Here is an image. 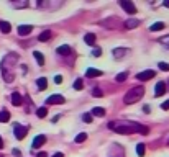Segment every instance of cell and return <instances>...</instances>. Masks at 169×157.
Returning <instances> with one entry per match:
<instances>
[{"label":"cell","instance_id":"cell-13","mask_svg":"<svg viewBox=\"0 0 169 157\" xmlns=\"http://www.w3.org/2000/svg\"><path fill=\"white\" fill-rule=\"evenodd\" d=\"M86 75L87 77H100V75H103V72L102 70H97V69H87L86 70Z\"/></svg>","mask_w":169,"mask_h":157},{"label":"cell","instance_id":"cell-39","mask_svg":"<svg viewBox=\"0 0 169 157\" xmlns=\"http://www.w3.org/2000/svg\"><path fill=\"white\" fill-rule=\"evenodd\" d=\"M53 157H64V154H62V152H56Z\"/></svg>","mask_w":169,"mask_h":157},{"label":"cell","instance_id":"cell-44","mask_svg":"<svg viewBox=\"0 0 169 157\" xmlns=\"http://www.w3.org/2000/svg\"><path fill=\"white\" fill-rule=\"evenodd\" d=\"M168 85H169V82H168Z\"/></svg>","mask_w":169,"mask_h":157},{"label":"cell","instance_id":"cell-42","mask_svg":"<svg viewBox=\"0 0 169 157\" xmlns=\"http://www.w3.org/2000/svg\"><path fill=\"white\" fill-rule=\"evenodd\" d=\"M4 147V139H2V137H0V149Z\"/></svg>","mask_w":169,"mask_h":157},{"label":"cell","instance_id":"cell-12","mask_svg":"<svg viewBox=\"0 0 169 157\" xmlns=\"http://www.w3.org/2000/svg\"><path fill=\"white\" fill-rule=\"evenodd\" d=\"M58 54H61V56H69L71 53H72V49H71V46H67V44H62V46H59L58 49Z\"/></svg>","mask_w":169,"mask_h":157},{"label":"cell","instance_id":"cell-41","mask_svg":"<svg viewBox=\"0 0 169 157\" xmlns=\"http://www.w3.org/2000/svg\"><path fill=\"white\" fill-rule=\"evenodd\" d=\"M164 7H166V8H169V0H164Z\"/></svg>","mask_w":169,"mask_h":157},{"label":"cell","instance_id":"cell-26","mask_svg":"<svg viewBox=\"0 0 169 157\" xmlns=\"http://www.w3.org/2000/svg\"><path fill=\"white\" fill-rule=\"evenodd\" d=\"M136 154H138L140 157L144 156V144H141V142H140V144L136 146Z\"/></svg>","mask_w":169,"mask_h":157},{"label":"cell","instance_id":"cell-14","mask_svg":"<svg viewBox=\"0 0 169 157\" xmlns=\"http://www.w3.org/2000/svg\"><path fill=\"white\" fill-rule=\"evenodd\" d=\"M95 34L94 33H87L86 36H84V41H86V44H89V46H94L95 44Z\"/></svg>","mask_w":169,"mask_h":157},{"label":"cell","instance_id":"cell-17","mask_svg":"<svg viewBox=\"0 0 169 157\" xmlns=\"http://www.w3.org/2000/svg\"><path fill=\"white\" fill-rule=\"evenodd\" d=\"M12 103L15 105V107H20L21 105V95L18 92H13L12 93Z\"/></svg>","mask_w":169,"mask_h":157},{"label":"cell","instance_id":"cell-38","mask_svg":"<svg viewBox=\"0 0 169 157\" xmlns=\"http://www.w3.org/2000/svg\"><path fill=\"white\" fill-rule=\"evenodd\" d=\"M36 157H48V154H46V152H40Z\"/></svg>","mask_w":169,"mask_h":157},{"label":"cell","instance_id":"cell-11","mask_svg":"<svg viewBox=\"0 0 169 157\" xmlns=\"http://www.w3.org/2000/svg\"><path fill=\"white\" fill-rule=\"evenodd\" d=\"M128 53V49H125V48H117V49H113V57L115 59H122L125 57Z\"/></svg>","mask_w":169,"mask_h":157},{"label":"cell","instance_id":"cell-1","mask_svg":"<svg viewBox=\"0 0 169 157\" xmlns=\"http://www.w3.org/2000/svg\"><path fill=\"white\" fill-rule=\"evenodd\" d=\"M108 128L113 129L118 134H132V132H141V134H148L149 129L143 124H138L135 121H128V120H118V121H110Z\"/></svg>","mask_w":169,"mask_h":157},{"label":"cell","instance_id":"cell-25","mask_svg":"<svg viewBox=\"0 0 169 157\" xmlns=\"http://www.w3.org/2000/svg\"><path fill=\"white\" fill-rule=\"evenodd\" d=\"M127 77H128V72H120V74L117 75V82H118V83L125 82V80H127Z\"/></svg>","mask_w":169,"mask_h":157},{"label":"cell","instance_id":"cell-33","mask_svg":"<svg viewBox=\"0 0 169 157\" xmlns=\"http://www.w3.org/2000/svg\"><path fill=\"white\" fill-rule=\"evenodd\" d=\"M92 95H94V97H102L103 93H102L100 88H94V90H92Z\"/></svg>","mask_w":169,"mask_h":157},{"label":"cell","instance_id":"cell-7","mask_svg":"<svg viewBox=\"0 0 169 157\" xmlns=\"http://www.w3.org/2000/svg\"><path fill=\"white\" fill-rule=\"evenodd\" d=\"M64 102H66V98L62 95H51L46 100V105H62Z\"/></svg>","mask_w":169,"mask_h":157},{"label":"cell","instance_id":"cell-30","mask_svg":"<svg viewBox=\"0 0 169 157\" xmlns=\"http://www.w3.org/2000/svg\"><path fill=\"white\" fill-rule=\"evenodd\" d=\"M92 56H94V57H99V56H102V49H100V48H95V49L92 51Z\"/></svg>","mask_w":169,"mask_h":157},{"label":"cell","instance_id":"cell-35","mask_svg":"<svg viewBox=\"0 0 169 157\" xmlns=\"http://www.w3.org/2000/svg\"><path fill=\"white\" fill-rule=\"evenodd\" d=\"M161 108L163 110H169V100H166L164 103H161Z\"/></svg>","mask_w":169,"mask_h":157},{"label":"cell","instance_id":"cell-10","mask_svg":"<svg viewBox=\"0 0 169 157\" xmlns=\"http://www.w3.org/2000/svg\"><path fill=\"white\" fill-rule=\"evenodd\" d=\"M33 31V26L31 25H21V26H18V34L20 36H26V34H30Z\"/></svg>","mask_w":169,"mask_h":157},{"label":"cell","instance_id":"cell-19","mask_svg":"<svg viewBox=\"0 0 169 157\" xmlns=\"http://www.w3.org/2000/svg\"><path fill=\"white\" fill-rule=\"evenodd\" d=\"M49 38H51V31L49 29H46V31H43V33L38 36V39H40L41 43H46V41H49Z\"/></svg>","mask_w":169,"mask_h":157},{"label":"cell","instance_id":"cell-4","mask_svg":"<svg viewBox=\"0 0 169 157\" xmlns=\"http://www.w3.org/2000/svg\"><path fill=\"white\" fill-rule=\"evenodd\" d=\"M13 132H15V137H17L18 141H21L23 137H26V134H28V128L17 123L15 126H13Z\"/></svg>","mask_w":169,"mask_h":157},{"label":"cell","instance_id":"cell-16","mask_svg":"<svg viewBox=\"0 0 169 157\" xmlns=\"http://www.w3.org/2000/svg\"><path fill=\"white\" fill-rule=\"evenodd\" d=\"M0 31H2V33H10V31H12V25H10L8 21H0Z\"/></svg>","mask_w":169,"mask_h":157},{"label":"cell","instance_id":"cell-2","mask_svg":"<svg viewBox=\"0 0 169 157\" xmlns=\"http://www.w3.org/2000/svg\"><path fill=\"white\" fill-rule=\"evenodd\" d=\"M18 61V54L15 53H8L7 56L4 57L2 61V74H4V78L5 82H13V78H15V74H13V64L12 62H17Z\"/></svg>","mask_w":169,"mask_h":157},{"label":"cell","instance_id":"cell-18","mask_svg":"<svg viewBox=\"0 0 169 157\" xmlns=\"http://www.w3.org/2000/svg\"><path fill=\"white\" fill-rule=\"evenodd\" d=\"M33 56H35V59H36L38 66H45V56H43V54L40 53V51H35Z\"/></svg>","mask_w":169,"mask_h":157},{"label":"cell","instance_id":"cell-21","mask_svg":"<svg viewBox=\"0 0 169 157\" xmlns=\"http://www.w3.org/2000/svg\"><path fill=\"white\" fill-rule=\"evenodd\" d=\"M164 26H166V25L163 23V21H156V23H153V25L149 26V29H151V31H161Z\"/></svg>","mask_w":169,"mask_h":157},{"label":"cell","instance_id":"cell-36","mask_svg":"<svg viewBox=\"0 0 169 157\" xmlns=\"http://www.w3.org/2000/svg\"><path fill=\"white\" fill-rule=\"evenodd\" d=\"M161 43H164V44L169 48V36H166V38H161Z\"/></svg>","mask_w":169,"mask_h":157},{"label":"cell","instance_id":"cell-34","mask_svg":"<svg viewBox=\"0 0 169 157\" xmlns=\"http://www.w3.org/2000/svg\"><path fill=\"white\" fill-rule=\"evenodd\" d=\"M54 83H58V85H59V83H62V77H61V75H56V77H54Z\"/></svg>","mask_w":169,"mask_h":157},{"label":"cell","instance_id":"cell-31","mask_svg":"<svg viewBox=\"0 0 169 157\" xmlns=\"http://www.w3.org/2000/svg\"><path fill=\"white\" fill-rule=\"evenodd\" d=\"M158 66H159L161 70H169V64H168V62H159Z\"/></svg>","mask_w":169,"mask_h":157},{"label":"cell","instance_id":"cell-15","mask_svg":"<svg viewBox=\"0 0 169 157\" xmlns=\"http://www.w3.org/2000/svg\"><path fill=\"white\" fill-rule=\"evenodd\" d=\"M36 85H38V90H45L48 87V78L46 77H40L36 80Z\"/></svg>","mask_w":169,"mask_h":157},{"label":"cell","instance_id":"cell-22","mask_svg":"<svg viewBox=\"0 0 169 157\" xmlns=\"http://www.w3.org/2000/svg\"><path fill=\"white\" fill-rule=\"evenodd\" d=\"M8 121H10V113L7 110L0 111V123H8Z\"/></svg>","mask_w":169,"mask_h":157},{"label":"cell","instance_id":"cell-6","mask_svg":"<svg viewBox=\"0 0 169 157\" xmlns=\"http://www.w3.org/2000/svg\"><path fill=\"white\" fill-rule=\"evenodd\" d=\"M154 77H156V72H154V70H151V69L143 70V72H138V74H136V78H138V80H143V82H146V80H151V78H154Z\"/></svg>","mask_w":169,"mask_h":157},{"label":"cell","instance_id":"cell-37","mask_svg":"<svg viewBox=\"0 0 169 157\" xmlns=\"http://www.w3.org/2000/svg\"><path fill=\"white\" fill-rule=\"evenodd\" d=\"M143 111H144V113H149V111H151V108H149L148 105H144V107H143Z\"/></svg>","mask_w":169,"mask_h":157},{"label":"cell","instance_id":"cell-9","mask_svg":"<svg viewBox=\"0 0 169 157\" xmlns=\"http://www.w3.org/2000/svg\"><path fill=\"white\" fill-rule=\"evenodd\" d=\"M166 93V82H158L156 83V88H154V95L156 97H161V95H164Z\"/></svg>","mask_w":169,"mask_h":157},{"label":"cell","instance_id":"cell-8","mask_svg":"<svg viewBox=\"0 0 169 157\" xmlns=\"http://www.w3.org/2000/svg\"><path fill=\"white\" fill-rule=\"evenodd\" d=\"M45 142H46V136H45V134H38V136L33 139V142H31V147L38 149V147H41Z\"/></svg>","mask_w":169,"mask_h":157},{"label":"cell","instance_id":"cell-40","mask_svg":"<svg viewBox=\"0 0 169 157\" xmlns=\"http://www.w3.org/2000/svg\"><path fill=\"white\" fill-rule=\"evenodd\" d=\"M59 118H61V116H59V115H56V116H54V118H53V123H56V121H58Z\"/></svg>","mask_w":169,"mask_h":157},{"label":"cell","instance_id":"cell-20","mask_svg":"<svg viewBox=\"0 0 169 157\" xmlns=\"http://www.w3.org/2000/svg\"><path fill=\"white\" fill-rule=\"evenodd\" d=\"M125 26H127L128 29H133V28H136V26H140V21L135 20V18H133V20H127L125 21Z\"/></svg>","mask_w":169,"mask_h":157},{"label":"cell","instance_id":"cell-28","mask_svg":"<svg viewBox=\"0 0 169 157\" xmlns=\"http://www.w3.org/2000/svg\"><path fill=\"white\" fill-rule=\"evenodd\" d=\"M86 139H87V134H86V132H81V134H77V136H76V142H77V144H79V142H84Z\"/></svg>","mask_w":169,"mask_h":157},{"label":"cell","instance_id":"cell-43","mask_svg":"<svg viewBox=\"0 0 169 157\" xmlns=\"http://www.w3.org/2000/svg\"><path fill=\"white\" fill-rule=\"evenodd\" d=\"M0 157H4V156H0Z\"/></svg>","mask_w":169,"mask_h":157},{"label":"cell","instance_id":"cell-32","mask_svg":"<svg viewBox=\"0 0 169 157\" xmlns=\"http://www.w3.org/2000/svg\"><path fill=\"white\" fill-rule=\"evenodd\" d=\"M13 7H17V8H25V7H28V2H21V4H12Z\"/></svg>","mask_w":169,"mask_h":157},{"label":"cell","instance_id":"cell-23","mask_svg":"<svg viewBox=\"0 0 169 157\" xmlns=\"http://www.w3.org/2000/svg\"><path fill=\"white\" fill-rule=\"evenodd\" d=\"M36 115H38V118H45V116L48 115V107L38 108V110H36Z\"/></svg>","mask_w":169,"mask_h":157},{"label":"cell","instance_id":"cell-27","mask_svg":"<svg viewBox=\"0 0 169 157\" xmlns=\"http://www.w3.org/2000/svg\"><path fill=\"white\" fill-rule=\"evenodd\" d=\"M74 88H76V90H82V88H84V82H82V78H77V80L74 82Z\"/></svg>","mask_w":169,"mask_h":157},{"label":"cell","instance_id":"cell-29","mask_svg":"<svg viewBox=\"0 0 169 157\" xmlns=\"http://www.w3.org/2000/svg\"><path fill=\"white\" fill-rule=\"evenodd\" d=\"M82 121H84V123H92V115H91V113H84V115H82Z\"/></svg>","mask_w":169,"mask_h":157},{"label":"cell","instance_id":"cell-5","mask_svg":"<svg viewBox=\"0 0 169 157\" xmlns=\"http://www.w3.org/2000/svg\"><path fill=\"white\" fill-rule=\"evenodd\" d=\"M120 7H122L127 13H130V15H135L136 13V7L133 5L132 0H120Z\"/></svg>","mask_w":169,"mask_h":157},{"label":"cell","instance_id":"cell-24","mask_svg":"<svg viewBox=\"0 0 169 157\" xmlns=\"http://www.w3.org/2000/svg\"><path fill=\"white\" fill-rule=\"evenodd\" d=\"M91 115H95V116H103L105 115V110L103 108H100V107H95L94 110H92V113Z\"/></svg>","mask_w":169,"mask_h":157},{"label":"cell","instance_id":"cell-3","mask_svg":"<svg viewBox=\"0 0 169 157\" xmlns=\"http://www.w3.org/2000/svg\"><path fill=\"white\" fill-rule=\"evenodd\" d=\"M143 95H144V88L143 87H133L130 92H127V95L123 97V102L127 105L136 103V102H140V98H143Z\"/></svg>","mask_w":169,"mask_h":157}]
</instances>
